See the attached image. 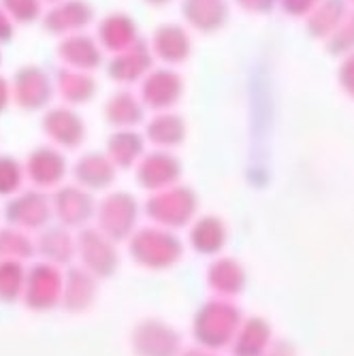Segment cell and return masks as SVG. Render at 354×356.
Segmentation results:
<instances>
[{
  "instance_id": "1",
  "label": "cell",
  "mask_w": 354,
  "mask_h": 356,
  "mask_svg": "<svg viewBox=\"0 0 354 356\" xmlns=\"http://www.w3.org/2000/svg\"><path fill=\"white\" fill-rule=\"evenodd\" d=\"M182 77L173 69H152L143 77L141 96L143 103L154 109H169L182 96Z\"/></svg>"
},
{
  "instance_id": "2",
  "label": "cell",
  "mask_w": 354,
  "mask_h": 356,
  "mask_svg": "<svg viewBox=\"0 0 354 356\" xmlns=\"http://www.w3.org/2000/svg\"><path fill=\"white\" fill-rule=\"evenodd\" d=\"M152 51L167 64H182L192 51V41L188 32L177 24H165L156 28L152 37Z\"/></svg>"
},
{
  "instance_id": "3",
  "label": "cell",
  "mask_w": 354,
  "mask_h": 356,
  "mask_svg": "<svg viewBox=\"0 0 354 356\" xmlns=\"http://www.w3.org/2000/svg\"><path fill=\"white\" fill-rule=\"evenodd\" d=\"M182 13L199 32H216L229 19L227 0H184Z\"/></svg>"
},
{
  "instance_id": "4",
  "label": "cell",
  "mask_w": 354,
  "mask_h": 356,
  "mask_svg": "<svg viewBox=\"0 0 354 356\" xmlns=\"http://www.w3.org/2000/svg\"><path fill=\"white\" fill-rule=\"evenodd\" d=\"M152 71V51L141 41L131 49L120 51L109 62V77L120 83H131L143 79Z\"/></svg>"
},
{
  "instance_id": "5",
  "label": "cell",
  "mask_w": 354,
  "mask_h": 356,
  "mask_svg": "<svg viewBox=\"0 0 354 356\" xmlns=\"http://www.w3.org/2000/svg\"><path fill=\"white\" fill-rule=\"evenodd\" d=\"M99 39H101V45L113 54L126 51L139 43L137 24L126 13H111L101 22Z\"/></svg>"
},
{
  "instance_id": "6",
  "label": "cell",
  "mask_w": 354,
  "mask_h": 356,
  "mask_svg": "<svg viewBox=\"0 0 354 356\" xmlns=\"http://www.w3.org/2000/svg\"><path fill=\"white\" fill-rule=\"evenodd\" d=\"M90 22L92 9L83 0H64L45 17V26L54 35H77V30L86 28Z\"/></svg>"
},
{
  "instance_id": "7",
  "label": "cell",
  "mask_w": 354,
  "mask_h": 356,
  "mask_svg": "<svg viewBox=\"0 0 354 356\" xmlns=\"http://www.w3.org/2000/svg\"><path fill=\"white\" fill-rule=\"evenodd\" d=\"M60 58L75 71H92L101 64V47L88 35H71L60 43Z\"/></svg>"
},
{
  "instance_id": "8",
  "label": "cell",
  "mask_w": 354,
  "mask_h": 356,
  "mask_svg": "<svg viewBox=\"0 0 354 356\" xmlns=\"http://www.w3.org/2000/svg\"><path fill=\"white\" fill-rule=\"evenodd\" d=\"M348 15L346 0H323L309 15H307V30L316 39H331L335 30Z\"/></svg>"
},
{
  "instance_id": "9",
  "label": "cell",
  "mask_w": 354,
  "mask_h": 356,
  "mask_svg": "<svg viewBox=\"0 0 354 356\" xmlns=\"http://www.w3.org/2000/svg\"><path fill=\"white\" fill-rule=\"evenodd\" d=\"M60 90L73 99V103H86L94 94V79L86 71L64 69L60 71Z\"/></svg>"
},
{
  "instance_id": "10",
  "label": "cell",
  "mask_w": 354,
  "mask_h": 356,
  "mask_svg": "<svg viewBox=\"0 0 354 356\" xmlns=\"http://www.w3.org/2000/svg\"><path fill=\"white\" fill-rule=\"evenodd\" d=\"M107 113L111 122L118 124H135L141 120V103L135 99L131 92H120L115 96H111V101L107 105Z\"/></svg>"
},
{
  "instance_id": "11",
  "label": "cell",
  "mask_w": 354,
  "mask_h": 356,
  "mask_svg": "<svg viewBox=\"0 0 354 356\" xmlns=\"http://www.w3.org/2000/svg\"><path fill=\"white\" fill-rule=\"evenodd\" d=\"M150 137L156 143L163 145H175L184 139V122L177 115L165 113V115H156L154 122L150 124Z\"/></svg>"
},
{
  "instance_id": "12",
  "label": "cell",
  "mask_w": 354,
  "mask_h": 356,
  "mask_svg": "<svg viewBox=\"0 0 354 356\" xmlns=\"http://www.w3.org/2000/svg\"><path fill=\"white\" fill-rule=\"evenodd\" d=\"M329 51L331 54H354V11L346 15L341 26L335 30V35L329 39Z\"/></svg>"
},
{
  "instance_id": "13",
  "label": "cell",
  "mask_w": 354,
  "mask_h": 356,
  "mask_svg": "<svg viewBox=\"0 0 354 356\" xmlns=\"http://www.w3.org/2000/svg\"><path fill=\"white\" fill-rule=\"evenodd\" d=\"M143 173L152 181H167L177 173V163L169 154H158V156H152L147 160L145 167H143Z\"/></svg>"
},
{
  "instance_id": "14",
  "label": "cell",
  "mask_w": 354,
  "mask_h": 356,
  "mask_svg": "<svg viewBox=\"0 0 354 356\" xmlns=\"http://www.w3.org/2000/svg\"><path fill=\"white\" fill-rule=\"evenodd\" d=\"M5 5L17 22H32L39 15V0H5Z\"/></svg>"
},
{
  "instance_id": "15",
  "label": "cell",
  "mask_w": 354,
  "mask_h": 356,
  "mask_svg": "<svg viewBox=\"0 0 354 356\" xmlns=\"http://www.w3.org/2000/svg\"><path fill=\"white\" fill-rule=\"evenodd\" d=\"M323 0H280L282 9L293 17H307Z\"/></svg>"
},
{
  "instance_id": "16",
  "label": "cell",
  "mask_w": 354,
  "mask_h": 356,
  "mask_svg": "<svg viewBox=\"0 0 354 356\" xmlns=\"http://www.w3.org/2000/svg\"><path fill=\"white\" fill-rule=\"evenodd\" d=\"M339 83L354 99V54H348L341 69H339Z\"/></svg>"
},
{
  "instance_id": "17",
  "label": "cell",
  "mask_w": 354,
  "mask_h": 356,
  "mask_svg": "<svg viewBox=\"0 0 354 356\" xmlns=\"http://www.w3.org/2000/svg\"><path fill=\"white\" fill-rule=\"evenodd\" d=\"M277 0H237V5L250 13H269Z\"/></svg>"
},
{
  "instance_id": "18",
  "label": "cell",
  "mask_w": 354,
  "mask_h": 356,
  "mask_svg": "<svg viewBox=\"0 0 354 356\" xmlns=\"http://www.w3.org/2000/svg\"><path fill=\"white\" fill-rule=\"evenodd\" d=\"M11 35H13V32H11V26H9V22H7V15H5V13H0V39L7 41Z\"/></svg>"
},
{
  "instance_id": "19",
  "label": "cell",
  "mask_w": 354,
  "mask_h": 356,
  "mask_svg": "<svg viewBox=\"0 0 354 356\" xmlns=\"http://www.w3.org/2000/svg\"><path fill=\"white\" fill-rule=\"evenodd\" d=\"M145 3H150V5H154V7H163V5H169L171 0H145Z\"/></svg>"
},
{
  "instance_id": "20",
  "label": "cell",
  "mask_w": 354,
  "mask_h": 356,
  "mask_svg": "<svg viewBox=\"0 0 354 356\" xmlns=\"http://www.w3.org/2000/svg\"><path fill=\"white\" fill-rule=\"evenodd\" d=\"M352 3H354V0H352Z\"/></svg>"
}]
</instances>
